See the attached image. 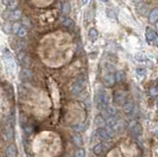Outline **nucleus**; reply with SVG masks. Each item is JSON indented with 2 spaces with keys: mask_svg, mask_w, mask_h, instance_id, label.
<instances>
[{
  "mask_svg": "<svg viewBox=\"0 0 158 157\" xmlns=\"http://www.w3.org/2000/svg\"><path fill=\"white\" fill-rule=\"evenodd\" d=\"M8 16H9L10 19H11V20L16 21V20H18V19H20L22 17V13L20 10H16V9H15V10H13L12 12H10L8 14Z\"/></svg>",
  "mask_w": 158,
  "mask_h": 157,
  "instance_id": "2eb2a0df",
  "label": "nucleus"
},
{
  "mask_svg": "<svg viewBox=\"0 0 158 157\" xmlns=\"http://www.w3.org/2000/svg\"><path fill=\"white\" fill-rule=\"evenodd\" d=\"M102 1H103L104 3H107V2L109 1V0H102Z\"/></svg>",
  "mask_w": 158,
  "mask_h": 157,
  "instance_id": "f704fd0d",
  "label": "nucleus"
},
{
  "mask_svg": "<svg viewBox=\"0 0 158 157\" xmlns=\"http://www.w3.org/2000/svg\"><path fill=\"white\" fill-rule=\"evenodd\" d=\"M133 1H135V3H139V2H141L142 0H133Z\"/></svg>",
  "mask_w": 158,
  "mask_h": 157,
  "instance_id": "72a5a7b5",
  "label": "nucleus"
},
{
  "mask_svg": "<svg viewBox=\"0 0 158 157\" xmlns=\"http://www.w3.org/2000/svg\"><path fill=\"white\" fill-rule=\"evenodd\" d=\"M6 155L9 157H15L17 155V147L14 144H10L6 148Z\"/></svg>",
  "mask_w": 158,
  "mask_h": 157,
  "instance_id": "4468645a",
  "label": "nucleus"
},
{
  "mask_svg": "<svg viewBox=\"0 0 158 157\" xmlns=\"http://www.w3.org/2000/svg\"><path fill=\"white\" fill-rule=\"evenodd\" d=\"M135 73L138 75V76H144L146 74V69L145 68H143V67H137L136 69H135Z\"/></svg>",
  "mask_w": 158,
  "mask_h": 157,
  "instance_id": "a878e982",
  "label": "nucleus"
},
{
  "mask_svg": "<svg viewBox=\"0 0 158 157\" xmlns=\"http://www.w3.org/2000/svg\"><path fill=\"white\" fill-rule=\"evenodd\" d=\"M4 135H5V139H7V140H10L13 137L14 135V132H13V129L12 127H6V130H5L4 131Z\"/></svg>",
  "mask_w": 158,
  "mask_h": 157,
  "instance_id": "a211bd4d",
  "label": "nucleus"
},
{
  "mask_svg": "<svg viewBox=\"0 0 158 157\" xmlns=\"http://www.w3.org/2000/svg\"><path fill=\"white\" fill-rule=\"evenodd\" d=\"M22 24L24 25V27L25 28H27V29H30L32 27V22L30 21V19L28 18V17H23L22 18Z\"/></svg>",
  "mask_w": 158,
  "mask_h": 157,
  "instance_id": "b1692460",
  "label": "nucleus"
},
{
  "mask_svg": "<svg viewBox=\"0 0 158 157\" xmlns=\"http://www.w3.org/2000/svg\"><path fill=\"white\" fill-rule=\"evenodd\" d=\"M75 156H77V157H84V156H85V151H84V149H82V148H79L75 152Z\"/></svg>",
  "mask_w": 158,
  "mask_h": 157,
  "instance_id": "7c9ffc66",
  "label": "nucleus"
},
{
  "mask_svg": "<svg viewBox=\"0 0 158 157\" xmlns=\"http://www.w3.org/2000/svg\"><path fill=\"white\" fill-rule=\"evenodd\" d=\"M3 31L6 34H10L12 32V25H10L9 23H5L3 26Z\"/></svg>",
  "mask_w": 158,
  "mask_h": 157,
  "instance_id": "cd10ccee",
  "label": "nucleus"
},
{
  "mask_svg": "<svg viewBox=\"0 0 158 157\" xmlns=\"http://www.w3.org/2000/svg\"><path fill=\"white\" fill-rule=\"evenodd\" d=\"M62 24H63L64 27L69 28V29L74 28V25H75V24H74V22L71 20V19H69V18H64L63 21H62Z\"/></svg>",
  "mask_w": 158,
  "mask_h": 157,
  "instance_id": "aec40b11",
  "label": "nucleus"
},
{
  "mask_svg": "<svg viewBox=\"0 0 158 157\" xmlns=\"http://www.w3.org/2000/svg\"><path fill=\"white\" fill-rule=\"evenodd\" d=\"M98 35H99L98 30L95 28L90 29L89 32H88V37H89V39H90L91 41H96L98 39Z\"/></svg>",
  "mask_w": 158,
  "mask_h": 157,
  "instance_id": "dca6fc26",
  "label": "nucleus"
},
{
  "mask_svg": "<svg viewBox=\"0 0 158 157\" xmlns=\"http://www.w3.org/2000/svg\"><path fill=\"white\" fill-rule=\"evenodd\" d=\"M115 76H116V80L118 82H121V81L125 80V73H123V71H117Z\"/></svg>",
  "mask_w": 158,
  "mask_h": 157,
  "instance_id": "393cba45",
  "label": "nucleus"
},
{
  "mask_svg": "<svg viewBox=\"0 0 158 157\" xmlns=\"http://www.w3.org/2000/svg\"><path fill=\"white\" fill-rule=\"evenodd\" d=\"M33 76L32 71L29 69V68H23L20 72V78L22 80H30Z\"/></svg>",
  "mask_w": 158,
  "mask_h": 157,
  "instance_id": "f8f14e48",
  "label": "nucleus"
},
{
  "mask_svg": "<svg viewBox=\"0 0 158 157\" xmlns=\"http://www.w3.org/2000/svg\"><path fill=\"white\" fill-rule=\"evenodd\" d=\"M19 4V0H10V1L7 3V8L11 9V10H15V9L17 8Z\"/></svg>",
  "mask_w": 158,
  "mask_h": 157,
  "instance_id": "4be33fe9",
  "label": "nucleus"
},
{
  "mask_svg": "<svg viewBox=\"0 0 158 157\" xmlns=\"http://www.w3.org/2000/svg\"><path fill=\"white\" fill-rule=\"evenodd\" d=\"M93 151H94V153H95L96 155H101L103 153V151H104V146H103V144L102 143L96 144L95 146H94Z\"/></svg>",
  "mask_w": 158,
  "mask_h": 157,
  "instance_id": "6ab92c4d",
  "label": "nucleus"
},
{
  "mask_svg": "<svg viewBox=\"0 0 158 157\" xmlns=\"http://www.w3.org/2000/svg\"><path fill=\"white\" fill-rule=\"evenodd\" d=\"M106 67H107V69L110 71V72H113V71H115L116 70V68L115 66H114L113 64H111V63H107L106 64Z\"/></svg>",
  "mask_w": 158,
  "mask_h": 157,
  "instance_id": "2f4dec72",
  "label": "nucleus"
},
{
  "mask_svg": "<svg viewBox=\"0 0 158 157\" xmlns=\"http://www.w3.org/2000/svg\"><path fill=\"white\" fill-rule=\"evenodd\" d=\"M102 112H103V116L105 117V119H106V120L109 119V118L114 117V116H116V115H117V111H116V109H115L114 107H111L110 105L107 106Z\"/></svg>",
  "mask_w": 158,
  "mask_h": 157,
  "instance_id": "9d476101",
  "label": "nucleus"
},
{
  "mask_svg": "<svg viewBox=\"0 0 158 157\" xmlns=\"http://www.w3.org/2000/svg\"><path fill=\"white\" fill-rule=\"evenodd\" d=\"M70 4H69L68 2H65V3H63V5H62V14L64 16H66L68 15L69 13H70Z\"/></svg>",
  "mask_w": 158,
  "mask_h": 157,
  "instance_id": "412c9836",
  "label": "nucleus"
},
{
  "mask_svg": "<svg viewBox=\"0 0 158 157\" xmlns=\"http://www.w3.org/2000/svg\"><path fill=\"white\" fill-rule=\"evenodd\" d=\"M87 1H88V0H81V4H82V5H85V4L87 3Z\"/></svg>",
  "mask_w": 158,
  "mask_h": 157,
  "instance_id": "473e14b6",
  "label": "nucleus"
},
{
  "mask_svg": "<svg viewBox=\"0 0 158 157\" xmlns=\"http://www.w3.org/2000/svg\"><path fill=\"white\" fill-rule=\"evenodd\" d=\"M17 35H18L20 38H24V37H26V36H27V28L21 27V28H20V30L18 31Z\"/></svg>",
  "mask_w": 158,
  "mask_h": 157,
  "instance_id": "bb28decb",
  "label": "nucleus"
},
{
  "mask_svg": "<svg viewBox=\"0 0 158 157\" xmlns=\"http://www.w3.org/2000/svg\"><path fill=\"white\" fill-rule=\"evenodd\" d=\"M95 104L98 110L103 111L107 106L110 104V97H109L108 93L103 90V89H99L96 93L95 96Z\"/></svg>",
  "mask_w": 158,
  "mask_h": 157,
  "instance_id": "f257e3e1",
  "label": "nucleus"
},
{
  "mask_svg": "<svg viewBox=\"0 0 158 157\" xmlns=\"http://www.w3.org/2000/svg\"><path fill=\"white\" fill-rule=\"evenodd\" d=\"M84 86H85V78H84V76L80 75L76 78L75 81H74L71 90L74 94H79V93L83 90Z\"/></svg>",
  "mask_w": 158,
  "mask_h": 157,
  "instance_id": "20e7f679",
  "label": "nucleus"
},
{
  "mask_svg": "<svg viewBox=\"0 0 158 157\" xmlns=\"http://www.w3.org/2000/svg\"><path fill=\"white\" fill-rule=\"evenodd\" d=\"M156 89H157V91H158V80H157V84H156Z\"/></svg>",
  "mask_w": 158,
  "mask_h": 157,
  "instance_id": "c9c22d12",
  "label": "nucleus"
},
{
  "mask_svg": "<svg viewBox=\"0 0 158 157\" xmlns=\"http://www.w3.org/2000/svg\"><path fill=\"white\" fill-rule=\"evenodd\" d=\"M96 134L98 136V138L101 139L102 141H108V140H110V138L112 137L108 129H104L103 126H99L96 130Z\"/></svg>",
  "mask_w": 158,
  "mask_h": 157,
  "instance_id": "423d86ee",
  "label": "nucleus"
},
{
  "mask_svg": "<svg viewBox=\"0 0 158 157\" xmlns=\"http://www.w3.org/2000/svg\"><path fill=\"white\" fill-rule=\"evenodd\" d=\"M71 127H72V130H74L75 131H82L83 130V125H81V124L73 125Z\"/></svg>",
  "mask_w": 158,
  "mask_h": 157,
  "instance_id": "c756f323",
  "label": "nucleus"
},
{
  "mask_svg": "<svg viewBox=\"0 0 158 157\" xmlns=\"http://www.w3.org/2000/svg\"><path fill=\"white\" fill-rule=\"evenodd\" d=\"M73 141L75 142L76 145H78V146H81V145L83 144L82 136H81V135H79L78 134H74V135H73Z\"/></svg>",
  "mask_w": 158,
  "mask_h": 157,
  "instance_id": "5701e85b",
  "label": "nucleus"
},
{
  "mask_svg": "<svg viewBox=\"0 0 158 157\" xmlns=\"http://www.w3.org/2000/svg\"><path fill=\"white\" fill-rule=\"evenodd\" d=\"M131 131L132 135L135 137H138L142 135V132H143V130H142V126L140 124H138V122H135V125H133L131 127Z\"/></svg>",
  "mask_w": 158,
  "mask_h": 157,
  "instance_id": "9b49d317",
  "label": "nucleus"
},
{
  "mask_svg": "<svg viewBox=\"0 0 158 157\" xmlns=\"http://www.w3.org/2000/svg\"><path fill=\"white\" fill-rule=\"evenodd\" d=\"M21 27L22 26H21V24H20V23H14L12 25V32L15 33V34H17Z\"/></svg>",
  "mask_w": 158,
  "mask_h": 157,
  "instance_id": "c85d7f7f",
  "label": "nucleus"
},
{
  "mask_svg": "<svg viewBox=\"0 0 158 157\" xmlns=\"http://www.w3.org/2000/svg\"><path fill=\"white\" fill-rule=\"evenodd\" d=\"M4 60H5V64H6V68H7L8 73L12 74V73L15 71V68H16V64H15V61L13 60L11 53H10L9 52H5Z\"/></svg>",
  "mask_w": 158,
  "mask_h": 157,
  "instance_id": "39448f33",
  "label": "nucleus"
},
{
  "mask_svg": "<svg viewBox=\"0 0 158 157\" xmlns=\"http://www.w3.org/2000/svg\"><path fill=\"white\" fill-rule=\"evenodd\" d=\"M145 37L148 43L155 47H158V34L153 29L149 27L145 29Z\"/></svg>",
  "mask_w": 158,
  "mask_h": 157,
  "instance_id": "7ed1b4c3",
  "label": "nucleus"
},
{
  "mask_svg": "<svg viewBox=\"0 0 158 157\" xmlns=\"http://www.w3.org/2000/svg\"><path fill=\"white\" fill-rule=\"evenodd\" d=\"M114 101H115L117 104H118V105H121V104L123 105V104H125V102L127 101L125 93L121 92V91L115 92V94H114Z\"/></svg>",
  "mask_w": 158,
  "mask_h": 157,
  "instance_id": "1a4fd4ad",
  "label": "nucleus"
},
{
  "mask_svg": "<svg viewBox=\"0 0 158 157\" xmlns=\"http://www.w3.org/2000/svg\"><path fill=\"white\" fill-rule=\"evenodd\" d=\"M148 21H149V23H151V24L156 23L158 21V8L152 9L150 11L149 15H148Z\"/></svg>",
  "mask_w": 158,
  "mask_h": 157,
  "instance_id": "ddd939ff",
  "label": "nucleus"
},
{
  "mask_svg": "<svg viewBox=\"0 0 158 157\" xmlns=\"http://www.w3.org/2000/svg\"><path fill=\"white\" fill-rule=\"evenodd\" d=\"M156 28H157V30H158V21L156 22Z\"/></svg>",
  "mask_w": 158,
  "mask_h": 157,
  "instance_id": "e433bc0d",
  "label": "nucleus"
},
{
  "mask_svg": "<svg viewBox=\"0 0 158 157\" xmlns=\"http://www.w3.org/2000/svg\"><path fill=\"white\" fill-rule=\"evenodd\" d=\"M116 76L112 72H109L103 77V83L106 87H112L116 83Z\"/></svg>",
  "mask_w": 158,
  "mask_h": 157,
  "instance_id": "6e6552de",
  "label": "nucleus"
},
{
  "mask_svg": "<svg viewBox=\"0 0 158 157\" xmlns=\"http://www.w3.org/2000/svg\"><path fill=\"white\" fill-rule=\"evenodd\" d=\"M95 124L96 126L99 127V126H104L106 124V122H105V117H104L103 115H99L96 117V119H95Z\"/></svg>",
  "mask_w": 158,
  "mask_h": 157,
  "instance_id": "f3484780",
  "label": "nucleus"
},
{
  "mask_svg": "<svg viewBox=\"0 0 158 157\" xmlns=\"http://www.w3.org/2000/svg\"><path fill=\"white\" fill-rule=\"evenodd\" d=\"M135 105L132 100H128L125 102V104H123V112H125L126 115L127 116L133 115L135 114Z\"/></svg>",
  "mask_w": 158,
  "mask_h": 157,
  "instance_id": "0eeeda50",
  "label": "nucleus"
},
{
  "mask_svg": "<svg viewBox=\"0 0 158 157\" xmlns=\"http://www.w3.org/2000/svg\"><path fill=\"white\" fill-rule=\"evenodd\" d=\"M157 106H158V101H157Z\"/></svg>",
  "mask_w": 158,
  "mask_h": 157,
  "instance_id": "4c0bfd02",
  "label": "nucleus"
},
{
  "mask_svg": "<svg viewBox=\"0 0 158 157\" xmlns=\"http://www.w3.org/2000/svg\"><path fill=\"white\" fill-rule=\"evenodd\" d=\"M106 125L108 126L109 129L113 130L114 132H120L123 130V127H125V124H123V120L121 118H118L117 115L107 119Z\"/></svg>",
  "mask_w": 158,
  "mask_h": 157,
  "instance_id": "f03ea898",
  "label": "nucleus"
}]
</instances>
